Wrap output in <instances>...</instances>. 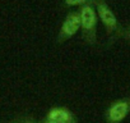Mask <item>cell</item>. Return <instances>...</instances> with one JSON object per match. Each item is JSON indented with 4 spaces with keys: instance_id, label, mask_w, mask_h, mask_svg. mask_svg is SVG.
I'll use <instances>...</instances> for the list:
<instances>
[{
    "instance_id": "8",
    "label": "cell",
    "mask_w": 130,
    "mask_h": 123,
    "mask_svg": "<svg viewBox=\"0 0 130 123\" xmlns=\"http://www.w3.org/2000/svg\"><path fill=\"white\" fill-rule=\"evenodd\" d=\"M19 123H33V122H31V120H23V122H19Z\"/></svg>"
},
{
    "instance_id": "2",
    "label": "cell",
    "mask_w": 130,
    "mask_h": 123,
    "mask_svg": "<svg viewBox=\"0 0 130 123\" xmlns=\"http://www.w3.org/2000/svg\"><path fill=\"white\" fill-rule=\"evenodd\" d=\"M97 16L101 19L102 24L106 27V30L108 32H113L117 28V18L113 14V12L111 10V8L105 3V2H100L97 4Z\"/></svg>"
},
{
    "instance_id": "4",
    "label": "cell",
    "mask_w": 130,
    "mask_h": 123,
    "mask_svg": "<svg viewBox=\"0 0 130 123\" xmlns=\"http://www.w3.org/2000/svg\"><path fill=\"white\" fill-rule=\"evenodd\" d=\"M80 28V16L79 13H69L65 18L61 30H60V37L64 39H69L72 36H74Z\"/></svg>"
},
{
    "instance_id": "7",
    "label": "cell",
    "mask_w": 130,
    "mask_h": 123,
    "mask_svg": "<svg viewBox=\"0 0 130 123\" xmlns=\"http://www.w3.org/2000/svg\"><path fill=\"white\" fill-rule=\"evenodd\" d=\"M43 123H64V122H57V120H50V119H45Z\"/></svg>"
},
{
    "instance_id": "3",
    "label": "cell",
    "mask_w": 130,
    "mask_h": 123,
    "mask_svg": "<svg viewBox=\"0 0 130 123\" xmlns=\"http://www.w3.org/2000/svg\"><path fill=\"white\" fill-rule=\"evenodd\" d=\"M80 27L84 30L86 33H92L94 36L96 24H97V12L93 9L92 5H84L80 9Z\"/></svg>"
},
{
    "instance_id": "6",
    "label": "cell",
    "mask_w": 130,
    "mask_h": 123,
    "mask_svg": "<svg viewBox=\"0 0 130 123\" xmlns=\"http://www.w3.org/2000/svg\"><path fill=\"white\" fill-rule=\"evenodd\" d=\"M87 2H88V0H65L67 5H70V7H73V5H80V4H84Z\"/></svg>"
},
{
    "instance_id": "5",
    "label": "cell",
    "mask_w": 130,
    "mask_h": 123,
    "mask_svg": "<svg viewBox=\"0 0 130 123\" xmlns=\"http://www.w3.org/2000/svg\"><path fill=\"white\" fill-rule=\"evenodd\" d=\"M46 119L50 120H57V122H64V123H75L74 114L67 109V108H51L46 115Z\"/></svg>"
},
{
    "instance_id": "1",
    "label": "cell",
    "mask_w": 130,
    "mask_h": 123,
    "mask_svg": "<svg viewBox=\"0 0 130 123\" xmlns=\"http://www.w3.org/2000/svg\"><path fill=\"white\" fill-rule=\"evenodd\" d=\"M130 113V99H121L113 101L106 110L107 123H120Z\"/></svg>"
}]
</instances>
